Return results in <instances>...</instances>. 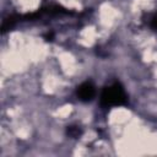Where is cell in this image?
I'll return each instance as SVG.
<instances>
[{
    "instance_id": "cell-1",
    "label": "cell",
    "mask_w": 157,
    "mask_h": 157,
    "mask_svg": "<svg viewBox=\"0 0 157 157\" xmlns=\"http://www.w3.org/2000/svg\"><path fill=\"white\" fill-rule=\"evenodd\" d=\"M101 103L105 107L112 105H121L126 103V96L125 92L119 82L113 83L109 87H105L101 96Z\"/></svg>"
},
{
    "instance_id": "cell-2",
    "label": "cell",
    "mask_w": 157,
    "mask_h": 157,
    "mask_svg": "<svg viewBox=\"0 0 157 157\" xmlns=\"http://www.w3.org/2000/svg\"><path fill=\"white\" fill-rule=\"evenodd\" d=\"M94 93H96V91L91 82H83L77 88V97L80 101H83V102L91 101L93 98Z\"/></svg>"
},
{
    "instance_id": "cell-3",
    "label": "cell",
    "mask_w": 157,
    "mask_h": 157,
    "mask_svg": "<svg viewBox=\"0 0 157 157\" xmlns=\"http://www.w3.org/2000/svg\"><path fill=\"white\" fill-rule=\"evenodd\" d=\"M67 135L71 137H77L78 135H81V129L77 126H69L67 128Z\"/></svg>"
},
{
    "instance_id": "cell-4",
    "label": "cell",
    "mask_w": 157,
    "mask_h": 157,
    "mask_svg": "<svg viewBox=\"0 0 157 157\" xmlns=\"http://www.w3.org/2000/svg\"><path fill=\"white\" fill-rule=\"evenodd\" d=\"M151 25H152V27H155V28H157V16H155V17H153V20H152V22H151Z\"/></svg>"
}]
</instances>
